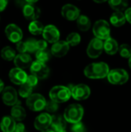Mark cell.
Wrapping results in <instances>:
<instances>
[{"label":"cell","mask_w":131,"mask_h":132,"mask_svg":"<svg viewBox=\"0 0 131 132\" xmlns=\"http://www.w3.org/2000/svg\"><path fill=\"white\" fill-rule=\"evenodd\" d=\"M49 56H50V54L46 50H37L36 52V60L39 61V62H42V63H46L49 60Z\"/></svg>","instance_id":"obj_31"},{"label":"cell","mask_w":131,"mask_h":132,"mask_svg":"<svg viewBox=\"0 0 131 132\" xmlns=\"http://www.w3.org/2000/svg\"><path fill=\"white\" fill-rule=\"evenodd\" d=\"M25 46H26V52L34 53L37 51L36 40L34 39H29L27 41H25Z\"/></svg>","instance_id":"obj_32"},{"label":"cell","mask_w":131,"mask_h":132,"mask_svg":"<svg viewBox=\"0 0 131 132\" xmlns=\"http://www.w3.org/2000/svg\"><path fill=\"white\" fill-rule=\"evenodd\" d=\"M103 50V40L94 38L93 39L86 49V53L89 57L92 59H96L99 57Z\"/></svg>","instance_id":"obj_7"},{"label":"cell","mask_w":131,"mask_h":132,"mask_svg":"<svg viewBox=\"0 0 131 132\" xmlns=\"http://www.w3.org/2000/svg\"><path fill=\"white\" fill-rule=\"evenodd\" d=\"M32 92V87L29 85H28L26 83H24L20 85L19 94V95L23 98H28Z\"/></svg>","instance_id":"obj_29"},{"label":"cell","mask_w":131,"mask_h":132,"mask_svg":"<svg viewBox=\"0 0 131 132\" xmlns=\"http://www.w3.org/2000/svg\"><path fill=\"white\" fill-rule=\"evenodd\" d=\"M15 51L11 46H5L1 50V56L6 61L13 60L15 57Z\"/></svg>","instance_id":"obj_27"},{"label":"cell","mask_w":131,"mask_h":132,"mask_svg":"<svg viewBox=\"0 0 131 132\" xmlns=\"http://www.w3.org/2000/svg\"><path fill=\"white\" fill-rule=\"evenodd\" d=\"M41 132H55L52 128L51 129H49V128H47V129H46V130H44V131H42Z\"/></svg>","instance_id":"obj_45"},{"label":"cell","mask_w":131,"mask_h":132,"mask_svg":"<svg viewBox=\"0 0 131 132\" xmlns=\"http://www.w3.org/2000/svg\"><path fill=\"white\" fill-rule=\"evenodd\" d=\"M47 48V42L44 39L36 40V49L37 50H44Z\"/></svg>","instance_id":"obj_37"},{"label":"cell","mask_w":131,"mask_h":132,"mask_svg":"<svg viewBox=\"0 0 131 132\" xmlns=\"http://www.w3.org/2000/svg\"><path fill=\"white\" fill-rule=\"evenodd\" d=\"M119 45L114 39L110 37L103 43V50L109 55H114L118 52Z\"/></svg>","instance_id":"obj_21"},{"label":"cell","mask_w":131,"mask_h":132,"mask_svg":"<svg viewBox=\"0 0 131 132\" xmlns=\"http://www.w3.org/2000/svg\"><path fill=\"white\" fill-rule=\"evenodd\" d=\"M76 23L79 29L83 32L88 31L91 26V21L89 19L88 16L85 15H80L77 19H76Z\"/></svg>","instance_id":"obj_24"},{"label":"cell","mask_w":131,"mask_h":132,"mask_svg":"<svg viewBox=\"0 0 131 132\" xmlns=\"http://www.w3.org/2000/svg\"><path fill=\"white\" fill-rule=\"evenodd\" d=\"M110 21L113 26L116 27H120L124 26L127 20L124 13H123L122 12H115L111 15Z\"/></svg>","instance_id":"obj_23"},{"label":"cell","mask_w":131,"mask_h":132,"mask_svg":"<svg viewBox=\"0 0 131 132\" xmlns=\"http://www.w3.org/2000/svg\"><path fill=\"white\" fill-rule=\"evenodd\" d=\"M15 125V121L12 117L8 116L4 117L0 123L1 130L3 132H14Z\"/></svg>","instance_id":"obj_22"},{"label":"cell","mask_w":131,"mask_h":132,"mask_svg":"<svg viewBox=\"0 0 131 132\" xmlns=\"http://www.w3.org/2000/svg\"><path fill=\"white\" fill-rule=\"evenodd\" d=\"M93 32L96 38L106 40L110 37V27L109 23L103 19L97 21L93 27Z\"/></svg>","instance_id":"obj_5"},{"label":"cell","mask_w":131,"mask_h":132,"mask_svg":"<svg viewBox=\"0 0 131 132\" xmlns=\"http://www.w3.org/2000/svg\"><path fill=\"white\" fill-rule=\"evenodd\" d=\"M11 117L15 121H22L26 117L25 110L19 104H15L11 109Z\"/></svg>","instance_id":"obj_20"},{"label":"cell","mask_w":131,"mask_h":132,"mask_svg":"<svg viewBox=\"0 0 131 132\" xmlns=\"http://www.w3.org/2000/svg\"><path fill=\"white\" fill-rule=\"evenodd\" d=\"M39 0H25V2H27V3H36V2H38Z\"/></svg>","instance_id":"obj_43"},{"label":"cell","mask_w":131,"mask_h":132,"mask_svg":"<svg viewBox=\"0 0 131 132\" xmlns=\"http://www.w3.org/2000/svg\"><path fill=\"white\" fill-rule=\"evenodd\" d=\"M81 41V36L77 32H71L69 33L67 37L66 42L69 44V46H76L80 44Z\"/></svg>","instance_id":"obj_28"},{"label":"cell","mask_w":131,"mask_h":132,"mask_svg":"<svg viewBox=\"0 0 131 132\" xmlns=\"http://www.w3.org/2000/svg\"><path fill=\"white\" fill-rule=\"evenodd\" d=\"M38 80H39V79H38L36 76H34L33 74H31V75L27 76L25 83H26L28 85H29V86H31L32 87H35V86L38 84Z\"/></svg>","instance_id":"obj_35"},{"label":"cell","mask_w":131,"mask_h":132,"mask_svg":"<svg viewBox=\"0 0 131 132\" xmlns=\"http://www.w3.org/2000/svg\"><path fill=\"white\" fill-rule=\"evenodd\" d=\"M70 91L71 96L76 101H83L87 99L91 93L90 87L83 84L73 86Z\"/></svg>","instance_id":"obj_10"},{"label":"cell","mask_w":131,"mask_h":132,"mask_svg":"<svg viewBox=\"0 0 131 132\" xmlns=\"http://www.w3.org/2000/svg\"><path fill=\"white\" fill-rule=\"evenodd\" d=\"M71 131L72 132H86V128L84 125L81 121H80V122L73 124Z\"/></svg>","instance_id":"obj_34"},{"label":"cell","mask_w":131,"mask_h":132,"mask_svg":"<svg viewBox=\"0 0 131 132\" xmlns=\"http://www.w3.org/2000/svg\"><path fill=\"white\" fill-rule=\"evenodd\" d=\"M58 108H59V104L53 101H49L46 102L45 107V109L49 113H55L58 110Z\"/></svg>","instance_id":"obj_33"},{"label":"cell","mask_w":131,"mask_h":132,"mask_svg":"<svg viewBox=\"0 0 131 132\" xmlns=\"http://www.w3.org/2000/svg\"><path fill=\"white\" fill-rule=\"evenodd\" d=\"M15 2H16L17 5L22 6V7H23V6L27 3V2H25V0H15Z\"/></svg>","instance_id":"obj_41"},{"label":"cell","mask_w":131,"mask_h":132,"mask_svg":"<svg viewBox=\"0 0 131 132\" xmlns=\"http://www.w3.org/2000/svg\"><path fill=\"white\" fill-rule=\"evenodd\" d=\"M8 4V0H0V12H2L5 9Z\"/></svg>","instance_id":"obj_40"},{"label":"cell","mask_w":131,"mask_h":132,"mask_svg":"<svg viewBox=\"0 0 131 132\" xmlns=\"http://www.w3.org/2000/svg\"><path fill=\"white\" fill-rule=\"evenodd\" d=\"M110 67L104 62L93 63L84 69V75L90 79H103L107 77Z\"/></svg>","instance_id":"obj_1"},{"label":"cell","mask_w":131,"mask_h":132,"mask_svg":"<svg viewBox=\"0 0 131 132\" xmlns=\"http://www.w3.org/2000/svg\"><path fill=\"white\" fill-rule=\"evenodd\" d=\"M57 132H67L66 130H62V131H57Z\"/></svg>","instance_id":"obj_47"},{"label":"cell","mask_w":131,"mask_h":132,"mask_svg":"<svg viewBox=\"0 0 131 132\" xmlns=\"http://www.w3.org/2000/svg\"><path fill=\"white\" fill-rule=\"evenodd\" d=\"M42 34L44 38V40H46L47 43H54L59 40L60 32L57 27L53 25L50 24L44 26Z\"/></svg>","instance_id":"obj_11"},{"label":"cell","mask_w":131,"mask_h":132,"mask_svg":"<svg viewBox=\"0 0 131 132\" xmlns=\"http://www.w3.org/2000/svg\"><path fill=\"white\" fill-rule=\"evenodd\" d=\"M3 89H4V83H3V81L0 79V93L3 90Z\"/></svg>","instance_id":"obj_42"},{"label":"cell","mask_w":131,"mask_h":132,"mask_svg":"<svg viewBox=\"0 0 131 132\" xmlns=\"http://www.w3.org/2000/svg\"><path fill=\"white\" fill-rule=\"evenodd\" d=\"M16 49L19 53H26V46L25 42L19 41L16 43Z\"/></svg>","instance_id":"obj_36"},{"label":"cell","mask_w":131,"mask_h":132,"mask_svg":"<svg viewBox=\"0 0 131 132\" xmlns=\"http://www.w3.org/2000/svg\"><path fill=\"white\" fill-rule=\"evenodd\" d=\"M44 26L39 20H33L29 25V31L31 34L37 36L42 33Z\"/></svg>","instance_id":"obj_25"},{"label":"cell","mask_w":131,"mask_h":132,"mask_svg":"<svg viewBox=\"0 0 131 132\" xmlns=\"http://www.w3.org/2000/svg\"><path fill=\"white\" fill-rule=\"evenodd\" d=\"M52 129L55 132L59 131L62 130H66V121L62 115H54L52 116L51 125Z\"/></svg>","instance_id":"obj_19"},{"label":"cell","mask_w":131,"mask_h":132,"mask_svg":"<svg viewBox=\"0 0 131 132\" xmlns=\"http://www.w3.org/2000/svg\"><path fill=\"white\" fill-rule=\"evenodd\" d=\"M22 13L27 20H37L40 16L41 11L34 3H26L22 7Z\"/></svg>","instance_id":"obj_14"},{"label":"cell","mask_w":131,"mask_h":132,"mask_svg":"<svg viewBox=\"0 0 131 132\" xmlns=\"http://www.w3.org/2000/svg\"><path fill=\"white\" fill-rule=\"evenodd\" d=\"M128 63H129V67H130V68L131 70V56L129 58V61H128Z\"/></svg>","instance_id":"obj_46"},{"label":"cell","mask_w":131,"mask_h":132,"mask_svg":"<svg viewBox=\"0 0 131 132\" xmlns=\"http://www.w3.org/2000/svg\"><path fill=\"white\" fill-rule=\"evenodd\" d=\"M2 98L4 104L8 106H14L18 103V94L12 87H4Z\"/></svg>","instance_id":"obj_13"},{"label":"cell","mask_w":131,"mask_h":132,"mask_svg":"<svg viewBox=\"0 0 131 132\" xmlns=\"http://www.w3.org/2000/svg\"><path fill=\"white\" fill-rule=\"evenodd\" d=\"M107 77L108 81L113 85H123L129 80V74L127 71L122 68L110 70Z\"/></svg>","instance_id":"obj_4"},{"label":"cell","mask_w":131,"mask_h":132,"mask_svg":"<svg viewBox=\"0 0 131 132\" xmlns=\"http://www.w3.org/2000/svg\"><path fill=\"white\" fill-rule=\"evenodd\" d=\"M83 114L84 110L82 105L79 104H72L66 108L63 117L66 122L75 124L81 121Z\"/></svg>","instance_id":"obj_2"},{"label":"cell","mask_w":131,"mask_h":132,"mask_svg":"<svg viewBox=\"0 0 131 132\" xmlns=\"http://www.w3.org/2000/svg\"><path fill=\"white\" fill-rule=\"evenodd\" d=\"M5 33L6 37L12 43H17L21 41L23 36L22 29L15 24L10 23L5 29Z\"/></svg>","instance_id":"obj_8"},{"label":"cell","mask_w":131,"mask_h":132,"mask_svg":"<svg viewBox=\"0 0 131 132\" xmlns=\"http://www.w3.org/2000/svg\"><path fill=\"white\" fill-rule=\"evenodd\" d=\"M52 116L48 113H42L38 115L34 121V126L39 131H44L51 125Z\"/></svg>","instance_id":"obj_15"},{"label":"cell","mask_w":131,"mask_h":132,"mask_svg":"<svg viewBox=\"0 0 131 132\" xmlns=\"http://www.w3.org/2000/svg\"><path fill=\"white\" fill-rule=\"evenodd\" d=\"M46 101L40 94H32L26 100L27 107L32 111H40L45 109Z\"/></svg>","instance_id":"obj_6"},{"label":"cell","mask_w":131,"mask_h":132,"mask_svg":"<svg viewBox=\"0 0 131 132\" xmlns=\"http://www.w3.org/2000/svg\"><path fill=\"white\" fill-rule=\"evenodd\" d=\"M61 15L66 20L74 21L80 15V10L72 4H66L62 7Z\"/></svg>","instance_id":"obj_12"},{"label":"cell","mask_w":131,"mask_h":132,"mask_svg":"<svg viewBox=\"0 0 131 132\" xmlns=\"http://www.w3.org/2000/svg\"><path fill=\"white\" fill-rule=\"evenodd\" d=\"M118 52L122 57L129 59L131 56V46L127 43H124L119 46Z\"/></svg>","instance_id":"obj_30"},{"label":"cell","mask_w":131,"mask_h":132,"mask_svg":"<svg viewBox=\"0 0 131 132\" xmlns=\"http://www.w3.org/2000/svg\"><path fill=\"white\" fill-rule=\"evenodd\" d=\"M69 50V46L65 40H59L51 47V53L56 57H63Z\"/></svg>","instance_id":"obj_16"},{"label":"cell","mask_w":131,"mask_h":132,"mask_svg":"<svg viewBox=\"0 0 131 132\" xmlns=\"http://www.w3.org/2000/svg\"><path fill=\"white\" fill-rule=\"evenodd\" d=\"M30 71L31 73L36 76L38 79L46 78L49 74V69L46 63L38 60L32 63L30 66Z\"/></svg>","instance_id":"obj_9"},{"label":"cell","mask_w":131,"mask_h":132,"mask_svg":"<svg viewBox=\"0 0 131 132\" xmlns=\"http://www.w3.org/2000/svg\"><path fill=\"white\" fill-rule=\"evenodd\" d=\"M14 132H25L24 125L22 123H18V124H16Z\"/></svg>","instance_id":"obj_38"},{"label":"cell","mask_w":131,"mask_h":132,"mask_svg":"<svg viewBox=\"0 0 131 132\" xmlns=\"http://www.w3.org/2000/svg\"><path fill=\"white\" fill-rule=\"evenodd\" d=\"M71 97L70 90L65 86H55L49 91L51 101L59 104L66 102Z\"/></svg>","instance_id":"obj_3"},{"label":"cell","mask_w":131,"mask_h":132,"mask_svg":"<svg viewBox=\"0 0 131 132\" xmlns=\"http://www.w3.org/2000/svg\"><path fill=\"white\" fill-rule=\"evenodd\" d=\"M8 76H9L10 80L13 84H17V85H21L25 83L28 75L23 70L15 67V68H12L9 71Z\"/></svg>","instance_id":"obj_17"},{"label":"cell","mask_w":131,"mask_h":132,"mask_svg":"<svg viewBox=\"0 0 131 132\" xmlns=\"http://www.w3.org/2000/svg\"><path fill=\"white\" fill-rule=\"evenodd\" d=\"M124 15L126 18V20H127V22L131 24V8H128L127 9H126Z\"/></svg>","instance_id":"obj_39"},{"label":"cell","mask_w":131,"mask_h":132,"mask_svg":"<svg viewBox=\"0 0 131 132\" xmlns=\"http://www.w3.org/2000/svg\"><path fill=\"white\" fill-rule=\"evenodd\" d=\"M93 1L95 2H97V3H103V2H105L107 0H93Z\"/></svg>","instance_id":"obj_44"},{"label":"cell","mask_w":131,"mask_h":132,"mask_svg":"<svg viewBox=\"0 0 131 132\" xmlns=\"http://www.w3.org/2000/svg\"><path fill=\"white\" fill-rule=\"evenodd\" d=\"M110 6L116 12H122L128 5L127 0H108Z\"/></svg>","instance_id":"obj_26"},{"label":"cell","mask_w":131,"mask_h":132,"mask_svg":"<svg viewBox=\"0 0 131 132\" xmlns=\"http://www.w3.org/2000/svg\"><path fill=\"white\" fill-rule=\"evenodd\" d=\"M13 60L15 67L22 70L30 67L32 63L31 56L27 53H19L18 55L15 56Z\"/></svg>","instance_id":"obj_18"}]
</instances>
